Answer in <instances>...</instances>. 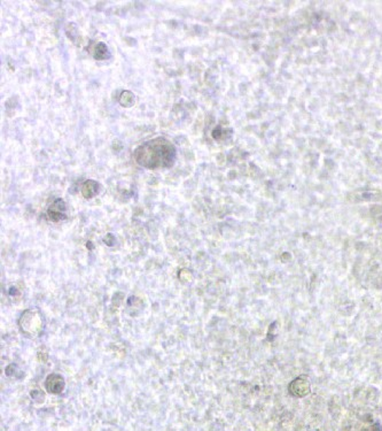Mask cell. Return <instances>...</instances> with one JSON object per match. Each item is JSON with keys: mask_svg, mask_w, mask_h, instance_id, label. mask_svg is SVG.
Listing matches in <instances>:
<instances>
[{"mask_svg": "<svg viewBox=\"0 0 382 431\" xmlns=\"http://www.w3.org/2000/svg\"><path fill=\"white\" fill-rule=\"evenodd\" d=\"M176 155L174 144L164 137L147 140L133 152L137 164L147 169L169 168L176 162Z\"/></svg>", "mask_w": 382, "mask_h": 431, "instance_id": "1", "label": "cell"}, {"mask_svg": "<svg viewBox=\"0 0 382 431\" xmlns=\"http://www.w3.org/2000/svg\"><path fill=\"white\" fill-rule=\"evenodd\" d=\"M66 203L63 199H56L47 210V217L53 222L63 221L66 219Z\"/></svg>", "mask_w": 382, "mask_h": 431, "instance_id": "2", "label": "cell"}, {"mask_svg": "<svg viewBox=\"0 0 382 431\" xmlns=\"http://www.w3.org/2000/svg\"><path fill=\"white\" fill-rule=\"evenodd\" d=\"M45 386L49 393H63V389H65V379H63V376L58 375V374H52L46 379Z\"/></svg>", "mask_w": 382, "mask_h": 431, "instance_id": "3", "label": "cell"}, {"mask_svg": "<svg viewBox=\"0 0 382 431\" xmlns=\"http://www.w3.org/2000/svg\"><path fill=\"white\" fill-rule=\"evenodd\" d=\"M98 190H99V184L93 179H87L83 183L80 191H82L84 198L91 199L94 196H97Z\"/></svg>", "mask_w": 382, "mask_h": 431, "instance_id": "4", "label": "cell"}, {"mask_svg": "<svg viewBox=\"0 0 382 431\" xmlns=\"http://www.w3.org/2000/svg\"><path fill=\"white\" fill-rule=\"evenodd\" d=\"M111 56V52L104 43H98L94 46L93 58L95 60H106Z\"/></svg>", "mask_w": 382, "mask_h": 431, "instance_id": "5", "label": "cell"}, {"mask_svg": "<svg viewBox=\"0 0 382 431\" xmlns=\"http://www.w3.org/2000/svg\"><path fill=\"white\" fill-rule=\"evenodd\" d=\"M135 99H136V97H135L133 92L123 91L121 96H120V104L123 107H131L135 104Z\"/></svg>", "mask_w": 382, "mask_h": 431, "instance_id": "6", "label": "cell"}, {"mask_svg": "<svg viewBox=\"0 0 382 431\" xmlns=\"http://www.w3.org/2000/svg\"><path fill=\"white\" fill-rule=\"evenodd\" d=\"M66 32L68 34V37L73 39L74 37H76L77 36V28L76 25H74V23H69V25L66 27Z\"/></svg>", "mask_w": 382, "mask_h": 431, "instance_id": "7", "label": "cell"}]
</instances>
